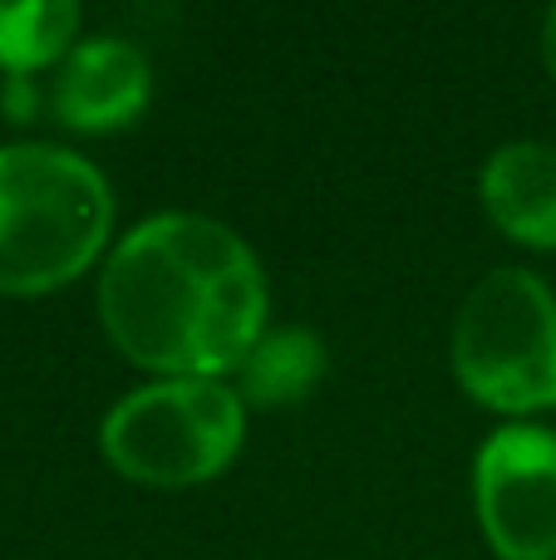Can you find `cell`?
Segmentation results:
<instances>
[{"label":"cell","instance_id":"cell-6","mask_svg":"<svg viewBox=\"0 0 556 560\" xmlns=\"http://www.w3.org/2000/svg\"><path fill=\"white\" fill-rule=\"evenodd\" d=\"M148 98H153V69H148L143 49L114 35L79 39L49 89L59 124L74 133L128 128L148 108Z\"/></svg>","mask_w":556,"mask_h":560},{"label":"cell","instance_id":"cell-5","mask_svg":"<svg viewBox=\"0 0 556 560\" xmlns=\"http://www.w3.org/2000/svg\"><path fill=\"white\" fill-rule=\"evenodd\" d=\"M473 502L498 560H556V433L498 428L473 463Z\"/></svg>","mask_w":556,"mask_h":560},{"label":"cell","instance_id":"cell-3","mask_svg":"<svg viewBox=\"0 0 556 560\" xmlns=\"http://www.w3.org/2000/svg\"><path fill=\"white\" fill-rule=\"evenodd\" d=\"M242 433L246 404L222 378H153L108 408L99 447L128 482L193 487L242 453Z\"/></svg>","mask_w":556,"mask_h":560},{"label":"cell","instance_id":"cell-7","mask_svg":"<svg viewBox=\"0 0 556 560\" xmlns=\"http://www.w3.org/2000/svg\"><path fill=\"white\" fill-rule=\"evenodd\" d=\"M478 192L498 232L512 242L556 252V148L552 143H502L483 163Z\"/></svg>","mask_w":556,"mask_h":560},{"label":"cell","instance_id":"cell-2","mask_svg":"<svg viewBox=\"0 0 556 560\" xmlns=\"http://www.w3.org/2000/svg\"><path fill=\"white\" fill-rule=\"evenodd\" d=\"M114 192L89 158L55 143L0 148V295H45L104 256Z\"/></svg>","mask_w":556,"mask_h":560},{"label":"cell","instance_id":"cell-9","mask_svg":"<svg viewBox=\"0 0 556 560\" xmlns=\"http://www.w3.org/2000/svg\"><path fill=\"white\" fill-rule=\"evenodd\" d=\"M79 5L74 0H20L0 5V69L25 79L45 65H65L79 45Z\"/></svg>","mask_w":556,"mask_h":560},{"label":"cell","instance_id":"cell-4","mask_svg":"<svg viewBox=\"0 0 556 560\" xmlns=\"http://www.w3.org/2000/svg\"><path fill=\"white\" fill-rule=\"evenodd\" d=\"M453 374L493 413L556 404V295L532 271H493L468 290L453 325Z\"/></svg>","mask_w":556,"mask_h":560},{"label":"cell","instance_id":"cell-8","mask_svg":"<svg viewBox=\"0 0 556 560\" xmlns=\"http://www.w3.org/2000/svg\"><path fill=\"white\" fill-rule=\"evenodd\" d=\"M321 378H325V339L301 325L266 329L252 354L242 359V369H236L242 404H262V408L301 404Z\"/></svg>","mask_w":556,"mask_h":560},{"label":"cell","instance_id":"cell-1","mask_svg":"<svg viewBox=\"0 0 556 560\" xmlns=\"http://www.w3.org/2000/svg\"><path fill=\"white\" fill-rule=\"evenodd\" d=\"M99 315L118 354L163 378H222L266 335V276L232 226L197 212L138 222L108 252Z\"/></svg>","mask_w":556,"mask_h":560},{"label":"cell","instance_id":"cell-10","mask_svg":"<svg viewBox=\"0 0 556 560\" xmlns=\"http://www.w3.org/2000/svg\"><path fill=\"white\" fill-rule=\"evenodd\" d=\"M542 59H547V69L556 79V5L547 10V20H542Z\"/></svg>","mask_w":556,"mask_h":560}]
</instances>
